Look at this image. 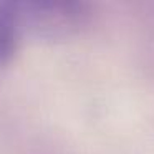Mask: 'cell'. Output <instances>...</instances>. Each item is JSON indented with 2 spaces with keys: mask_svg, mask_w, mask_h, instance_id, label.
Segmentation results:
<instances>
[{
  "mask_svg": "<svg viewBox=\"0 0 154 154\" xmlns=\"http://www.w3.org/2000/svg\"><path fill=\"white\" fill-rule=\"evenodd\" d=\"M23 38L65 40L86 27L90 5L73 0H30L18 2Z\"/></svg>",
  "mask_w": 154,
  "mask_h": 154,
  "instance_id": "obj_1",
  "label": "cell"
},
{
  "mask_svg": "<svg viewBox=\"0 0 154 154\" xmlns=\"http://www.w3.org/2000/svg\"><path fill=\"white\" fill-rule=\"evenodd\" d=\"M23 40L18 2L0 0V66L10 63Z\"/></svg>",
  "mask_w": 154,
  "mask_h": 154,
  "instance_id": "obj_2",
  "label": "cell"
}]
</instances>
